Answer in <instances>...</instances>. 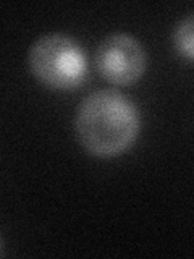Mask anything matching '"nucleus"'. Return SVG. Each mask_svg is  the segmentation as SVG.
Listing matches in <instances>:
<instances>
[{
    "label": "nucleus",
    "mask_w": 194,
    "mask_h": 259,
    "mask_svg": "<svg viewBox=\"0 0 194 259\" xmlns=\"http://www.w3.org/2000/svg\"><path fill=\"white\" fill-rule=\"evenodd\" d=\"M141 128L136 104L115 89H95L83 97L75 115V133L83 149L112 159L134 144Z\"/></svg>",
    "instance_id": "f257e3e1"
},
{
    "label": "nucleus",
    "mask_w": 194,
    "mask_h": 259,
    "mask_svg": "<svg viewBox=\"0 0 194 259\" xmlns=\"http://www.w3.org/2000/svg\"><path fill=\"white\" fill-rule=\"evenodd\" d=\"M28 65L34 78L57 91H70L84 83L87 57L75 37L65 32H47L31 44Z\"/></svg>",
    "instance_id": "f03ea898"
},
{
    "label": "nucleus",
    "mask_w": 194,
    "mask_h": 259,
    "mask_svg": "<svg viewBox=\"0 0 194 259\" xmlns=\"http://www.w3.org/2000/svg\"><path fill=\"white\" fill-rule=\"evenodd\" d=\"M94 65L109 83L129 86L146 73L148 54L139 39L128 32H113L97 44Z\"/></svg>",
    "instance_id": "7ed1b4c3"
},
{
    "label": "nucleus",
    "mask_w": 194,
    "mask_h": 259,
    "mask_svg": "<svg viewBox=\"0 0 194 259\" xmlns=\"http://www.w3.org/2000/svg\"><path fill=\"white\" fill-rule=\"evenodd\" d=\"M175 51L181 57L194 62V13H189L175 24L172 32Z\"/></svg>",
    "instance_id": "20e7f679"
}]
</instances>
